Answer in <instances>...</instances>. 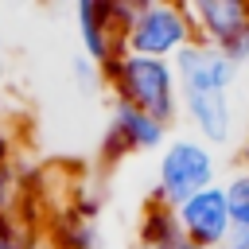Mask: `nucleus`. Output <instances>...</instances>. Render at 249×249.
<instances>
[{
    "mask_svg": "<svg viewBox=\"0 0 249 249\" xmlns=\"http://www.w3.org/2000/svg\"><path fill=\"white\" fill-rule=\"evenodd\" d=\"M105 86L113 93V101H124L148 117H156L160 124H175L183 117L179 105V78L175 66L167 58H144V54H121L117 66L105 74Z\"/></svg>",
    "mask_w": 249,
    "mask_h": 249,
    "instance_id": "f257e3e1",
    "label": "nucleus"
},
{
    "mask_svg": "<svg viewBox=\"0 0 249 249\" xmlns=\"http://www.w3.org/2000/svg\"><path fill=\"white\" fill-rule=\"evenodd\" d=\"M218 183V156L210 144H202L198 136H171L156 160V187H152V202L163 206H179L183 198L206 191Z\"/></svg>",
    "mask_w": 249,
    "mask_h": 249,
    "instance_id": "f03ea898",
    "label": "nucleus"
},
{
    "mask_svg": "<svg viewBox=\"0 0 249 249\" xmlns=\"http://www.w3.org/2000/svg\"><path fill=\"white\" fill-rule=\"evenodd\" d=\"M195 39L179 0H132L124 19V51L144 58H175Z\"/></svg>",
    "mask_w": 249,
    "mask_h": 249,
    "instance_id": "7ed1b4c3",
    "label": "nucleus"
},
{
    "mask_svg": "<svg viewBox=\"0 0 249 249\" xmlns=\"http://www.w3.org/2000/svg\"><path fill=\"white\" fill-rule=\"evenodd\" d=\"M128 4L132 0H78L74 19H78V43L82 54L109 74L117 66L124 51V19H128Z\"/></svg>",
    "mask_w": 249,
    "mask_h": 249,
    "instance_id": "20e7f679",
    "label": "nucleus"
},
{
    "mask_svg": "<svg viewBox=\"0 0 249 249\" xmlns=\"http://www.w3.org/2000/svg\"><path fill=\"white\" fill-rule=\"evenodd\" d=\"M175 222H179L183 241L206 245V249H226V241L233 233V214H230L226 183H214V187L183 198L175 206Z\"/></svg>",
    "mask_w": 249,
    "mask_h": 249,
    "instance_id": "39448f33",
    "label": "nucleus"
},
{
    "mask_svg": "<svg viewBox=\"0 0 249 249\" xmlns=\"http://www.w3.org/2000/svg\"><path fill=\"white\" fill-rule=\"evenodd\" d=\"M167 144V124H160L156 117L113 101L109 109V128H105V160L128 156V152H163Z\"/></svg>",
    "mask_w": 249,
    "mask_h": 249,
    "instance_id": "423d86ee",
    "label": "nucleus"
},
{
    "mask_svg": "<svg viewBox=\"0 0 249 249\" xmlns=\"http://www.w3.org/2000/svg\"><path fill=\"white\" fill-rule=\"evenodd\" d=\"M175 78H179V93L187 89H218V93H230V86L237 82V66L226 58V51L210 47V43H198L191 39L175 58Z\"/></svg>",
    "mask_w": 249,
    "mask_h": 249,
    "instance_id": "0eeeda50",
    "label": "nucleus"
},
{
    "mask_svg": "<svg viewBox=\"0 0 249 249\" xmlns=\"http://www.w3.org/2000/svg\"><path fill=\"white\" fill-rule=\"evenodd\" d=\"M179 105H183V117L191 121L195 136L210 148H222L233 140V101L230 93H218V89H187L179 93Z\"/></svg>",
    "mask_w": 249,
    "mask_h": 249,
    "instance_id": "6e6552de",
    "label": "nucleus"
},
{
    "mask_svg": "<svg viewBox=\"0 0 249 249\" xmlns=\"http://www.w3.org/2000/svg\"><path fill=\"white\" fill-rule=\"evenodd\" d=\"M183 12L191 19V31L198 43L226 47L237 31L249 27V4L245 0H183Z\"/></svg>",
    "mask_w": 249,
    "mask_h": 249,
    "instance_id": "1a4fd4ad",
    "label": "nucleus"
},
{
    "mask_svg": "<svg viewBox=\"0 0 249 249\" xmlns=\"http://www.w3.org/2000/svg\"><path fill=\"white\" fill-rule=\"evenodd\" d=\"M101 233L86 210H54L43 218V249H97Z\"/></svg>",
    "mask_w": 249,
    "mask_h": 249,
    "instance_id": "9d476101",
    "label": "nucleus"
},
{
    "mask_svg": "<svg viewBox=\"0 0 249 249\" xmlns=\"http://www.w3.org/2000/svg\"><path fill=\"white\" fill-rule=\"evenodd\" d=\"M140 245L144 249H179L183 233L175 222V210L163 202H148L144 218H140Z\"/></svg>",
    "mask_w": 249,
    "mask_h": 249,
    "instance_id": "9b49d317",
    "label": "nucleus"
},
{
    "mask_svg": "<svg viewBox=\"0 0 249 249\" xmlns=\"http://www.w3.org/2000/svg\"><path fill=\"white\" fill-rule=\"evenodd\" d=\"M0 249H43V226L27 214L0 218Z\"/></svg>",
    "mask_w": 249,
    "mask_h": 249,
    "instance_id": "f8f14e48",
    "label": "nucleus"
},
{
    "mask_svg": "<svg viewBox=\"0 0 249 249\" xmlns=\"http://www.w3.org/2000/svg\"><path fill=\"white\" fill-rule=\"evenodd\" d=\"M226 195H230V214L237 230H249V171H233L226 179Z\"/></svg>",
    "mask_w": 249,
    "mask_h": 249,
    "instance_id": "ddd939ff",
    "label": "nucleus"
},
{
    "mask_svg": "<svg viewBox=\"0 0 249 249\" xmlns=\"http://www.w3.org/2000/svg\"><path fill=\"white\" fill-rule=\"evenodd\" d=\"M70 70H74V78H78V86L82 89H93V86H105V74L86 58V54H74V62H70Z\"/></svg>",
    "mask_w": 249,
    "mask_h": 249,
    "instance_id": "4468645a",
    "label": "nucleus"
},
{
    "mask_svg": "<svg viewBox=\"0 0 249 249\" xmlns=\"http://www.w3.org/2000/svg\"><path fill=\"white\" fill-rule=\"evenodd\" d=\"M222 51H226V58H230L237 70H241V66H249V27H245V31H237Z\"/></svg>",
    "mask_w": 249,
    "mask_h": 249,
    "instance_id": "2eb2a0df",
    "label": "nucleus"
},
{
    "mask_svg": "<svg viewBox=\"0 0 249 249\" xmlns=\"http://www.w3.org/2000/svg\"><path fill=\"white\" fill-rule=\"evenodd\" d=\"M226 249H249V230H237V226H233V233H230Z\"/></svg>",
    "mask_w": 249,
    "mask_h": 249,
    "instance_id": "dca6fc26",
    "label": "nucleus"
},
{
    "mask_svg": "<svg viewBox=\"0 0 249 249\" xmlns=\"http://www.w3.org/2000/svg\"><path fill=\"white\" fill-rule=\"evenodd\" d=\"M237 171H249V132H245V140L237 148Z\"/></svg>",
    "mask_w": 249,
    "mask_h": 249,
    "instance_id": "f3484780",
    "label": "nucleus"
},
{
    "mask_svg": "<svg viewBox=\"0 0 249 249\" xmlns=\"http://www.w3.org/2000/svg\"><path fill=\"white\" fill-rule=\"evenodd\" d=\"M0 82H4V43H0Z\"/></svg>",
    "mask_w": 249,
    "mask_h": 249,
    "instance_id": "a211bd4d",
    "label": "nucleus"
},
{
    "mask_svg": "<svg viewBox=\"0 0 249 249\" xmlns=\"http://www.w3.org/2000/svg\"><path fill=\"white\" fill-rule=\"evenodd\" d=\"M179 249H206V245H191V241H183V245H179Z\"/></svg>",
    "mask_w": 249,
    "mask_h": 249,
    "instance_id": "6ab92c4d",
    "label": "nucleus"
}]
</instances>
